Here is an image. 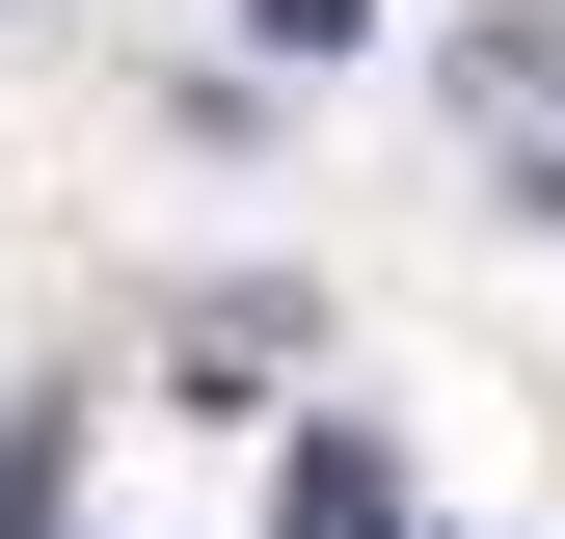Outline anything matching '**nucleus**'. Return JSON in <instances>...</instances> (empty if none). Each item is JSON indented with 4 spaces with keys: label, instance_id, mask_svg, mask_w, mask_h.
Segmentation results:
<instances>
[{
    "label": "nucleus",
    "instance_id": "nucleus-1",
    "mask_svg": "<svg viewBox=\"0 0 565 539\" xmlns=\"http://www.w3.org/2000/svg\"><path fill=\"white\" fill-rule=\"evenodd\" d=\"M458 135H484L512 189H565V28H484V54H458Z\"/></svg>",
    "mask_w": 565,
    "mask_h": 539
},
{
    "label": "nucleus",
    "instance_id": "nucleus-2",
    "mask_svg": "<svg viewBox=\"0 0 565 539\" xmlns=\"http://www.w3.org/2000/svg\"><path fill=\"white\" fill-rule=\"evenodd\" d=\"M269 539H404V486H377V458H350V432H323V458H297V486H269Z\"/></svg>",
    "mask_w": 565,
    "mask_h": 539
},
{
    "label": "nucleus",
    "instance_id": "nucleus-3",
    "mask_svg": "<svg viewBox=\"0 0 565 539\" xmlns=\"http://www.w3.org/2000/svg\"><path fill=\"white\" fill-rule=\"evenodd\" d=\"M243 28H269V54H350V28H377V0H243Z\"/></svg>",
    "mask_w": 565,
    "mask_h": 539
}]
</instances>
